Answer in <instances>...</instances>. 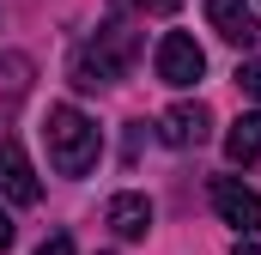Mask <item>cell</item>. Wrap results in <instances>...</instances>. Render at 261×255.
Returning a JSON list of instances; mask_svg holds the SVG:
<instances>
[{"label":"cell","mask_w":261,"mask_h":255,"mask_svg":"<svg viewBox=\"0 0 261 255\" xmlns=\"http://www.w3.org/2000/svg\"><path fill=\"white\" fill-rule=\"evenodd\" d=\"M43 140H49V164H55L61 176H91V170H97L103 134H97V122H91L85 110L55 104V110H49V128H43Z\"/></svg>","instance_id":"6da1fadb"},{"label":"cell","mask_w":261,"mask_h":255,"mask_svg":"<svg viewBox=\"0 0 261 255\" xmlns=\"http://www.w3.org/2000/svg\"><path fill=\"white\" fill-rule=\"evenodd\" d=\"M134 55H140V31H128V24L116 18V24H103V31L73 55V85H79V91H103V85H116L134 67Z\"/></svg>","instance_id":"7a4b0ae2"},{"label":"cell","mask_w":261,"mask_h":255,"mask_svg":"<svg viewBox=\"0 0 261 255\" xmlns=\"http://www.w3.org/2000/svg\"><path fill=\"white\" fill-rule=\"evenodd\" d=\"M200 73H206L200 43H195V37H182V31H170V37L158 43V79H164V85H176V91H189Z\"/></svg>","instance_id":"3957f363"},{"label":"cell","mask_w":261,"mask_h":255,"mask_svg":"<svg viewBox=\"0 0 261 255\" xmlns=\"http://www.w3.org/2000/svg\"><path fill=\"white\" fill-rule=\"evenodd\" d=\"M213 207H219V219H225V225H237L243 237L261 231V194L243 189L237 176H213Z\"/></svg>","instance_id":"277c9868"},{"label":"cell","mask_w":261,"mask_h":255,"mask_svg":"<svg viewBox=\"0 0 261 255\" xmlns=\"http://www.w3.org/2000/svg\"><path fill=\"white\" fill-rule=\"evenodd\" d=\"M0 194L18 200V207H37V194H43L37 170H31V158H24V146H18L12 134L0 140Z\"/></svg>","instance_id":"5b68a950"},{"label":"cell","mask_w":261,"mask_h":255,"mask_svg":"<svg viewBox=\"0 0 261 255\" xmlns=\"http://www.w3.org/2000/svg\"><path fill=\"white\" fill-rule=\"evenodd\" d=\"M206 24H213L225 43H237V49H249L261 37V18H255L249 0H206Z\"/></svg>","instance_id":"8992f818"},{"label":"cell","mask_w":261,"mask_h":255,"mask_svg":"<svg viewBox=\"0 0 261 255\" xmlns=\"http://www.w3.org/2000/svg\"><path fill=\"white\" fill-rule=\"evenodd\" d=\"M206 134H213V110L206 104H170L158 116V140L164 146H200Z\"/></svg>","instance_id":"52a82bcc"},{"label":"cell","mask_w":261,"mask_h":255,"mask_svg":"<svg viewBox=\"0 0 261 255\" xmlns=\"http://www.w3.org/2000/svg\"><path fill=\"white\" fill-rule=\"evenodd\" d=\"M31 79H37L31 55H18V49H0V122H12V110L31 97Z\"/></svg>","instance_id":"ba28073f"},{"label":"cell","mask_w":261,"mask_h":255,"mask_svg":"<svg viewBox=\"0 0 261 255\" xmlns=\"http://www.w3.org/2000/svg\"><path fill=\"white\" fill-rule=\"evenodd\" d=\"M103 219H110V231H116V237H128V243H134V237H146V231H152V200H146V194H116Z\"/></svg>","instance_id":"9c48e42d"},{"label":"cell","mask_w":261,"mask_h":255,"mask_svg":"<svg viewBox=\"0 0 261 255\" xmlns=\"http://www.w3.org/2000/svg\"><path fill=\"white\" fill-rule=\"evenodd\" d=\"M225 158H231V164H255V158H261V110H249V116L231 122V134H225Z\"/></svg>","instance_id":"30bf717a"},{"label":"cell","mask_w":261,"mask_h":255,"mask_svg":"<svg viewBox=\"0 0 261 255\" xmlns=\"http://www.w3.org/2000/svg\"><path fill=\"white\" fill-rule=\"evenodd\" d=\"M237 85H243L249 97H261V61H243V67H237Z\"/></svg>","instance_id":"8fae6325"},{"label":"cell","mask_w":261,"mask_h":255,"mask_svg":"<svg viewBox=\"0 0 261 255\" xmlns=\"http://www.w3.org/2000/svg\"><path fill=\"white\" fill-rule=\"evenodd\" d=\"M37 255H73V237L55 231V237H43V249H37Z\"/></svg>","instance_id":"7c38bea8"},{"label":"cell","mask_w":261,"mask_h":255,"mask_svg":"<svg viewBox=\"0 0 261 255\" xmlns=\"http://www.w3.org/2000/svg\"><path fill=\"white\" fill-rule=\"evenodd\" d=\"M12 237H18V231H12V213H6V207H0V255L12 249Z\"/></svg>","instance_id":"4fadbf2b"},{"label":"cell","mask_w":261,"mask_h":255,"mask_svg":"<svg viewBox=\"0 0 261 255\" xmlns=\"http://www.w3.org/2000/svg\"><path fill=\"white\" fill-rule=\"evenodd\" d=\"M231 255H261V231H249V237H237V249Z\"/></svg>","instance_id":"5bb4252c"},{"label":"cell","mask_w":261,"mask_h":255,"mask_svg":"<svg viewBox=\"0 0 261 255\" xmlns=\"http://www.w3.org/2000/svg\"><path fill=\"white\" fill-rule=\"evenodd\" d=\"M134 6H146V12H176L182 0H134Z\"/></svg>","instance_id":"9a60e30c"}]
</instances>
